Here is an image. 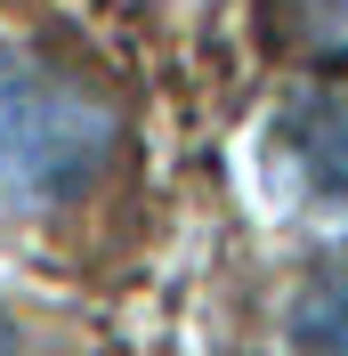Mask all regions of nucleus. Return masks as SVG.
I'll return each instance as SVG.
<instances>
[{
    "label": "nucleus",
    "instance_id": "nucleus-1",
    "mask_svg": "<svg viewBox=\"0 0 348 356\" xmlns=\"http://www.w3.org/2000/svg\"><path fill=\"white\" fill-rule=\"evenodd\" d=\"M122 154V113L81 73L0 49V219H57Z\"/></svg>",
    "mask_w": 348,
    "mask_h": 356
},
{
    "label": "nucleus",
    "instance_id": "nucleus-2",
    "mask_svg": "<svg viewBox=\"0 0 348 356\" xmlns=\"http://www.w3.org/2000/svg\"><path fill=\"white\" fill-rule=\"evenodd\" d=\"M276 162L292 178V195L316 202V211H340L348 219V81L300 89L276 122Z\"/></svg>",
    "mask_w": 348,
    "mask_h": 356
},
{
    "label": "nucleus",
    "instance_id": "nucleus-3",
    "mask_svg": "<svg viewBox=\"0 0 348 356\" xmlns=\"http://www.w3.org/2000/svg\"><path fill=\"white\" fill-rule=\"evenodd\" d=\"M283 348L292 356H348V251H332L283 316Z\"/></svg>",
    "mask_w": 348,
    "mask_h": 356
},
{
    "label": "nucleus",
    "instance_id": "nucleus-4",
    "mask_svg": "<svg viewBox=\"0 0 348 356\" xmlns=\"http://www.w3.org/2000/svg\"><path fill=\"white\" fill-rule=\"evenodd\" d=\"M267 24L283 49L348 65V0H267Z\"/></svg>",
    "mask_w": 348,
    "mask_h": 356
},
{
    "label": "nucleus",
    "instance_id": "nucleus-5",
    "mask_svg": "<svg viewBox=\"0 0 348 356\" xmlns=\"http://www.w3.org/2000/svg\"><path fill=\"white\" fill-rule=\"evenodd\" d=\"M0 356H24V332L8 324V316H0Z\"/></svg>",
    "mask_w": 348,
    "mask_h": 356
}]
</instances>
